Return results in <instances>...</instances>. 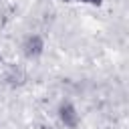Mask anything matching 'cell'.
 Instances as JSON below:
<instances>
[{"label": "cell", "instance_id": "1", "mask_svg": "<svg viewBox=\"0 0 129 129\" xmlns=\"http://www.w3.org/2000/svg\"><path fill=\"white\" fill-rule=\"evenodd\" d=\"M44 46H46L44 44V38L40 34H36V32H28L22 38V42H20V50H22L24 58H28V60L40 58L44 54Z\"/></svg>", "mask_w": 129, "mask_h": 129}, {"label": "cell", "instance_id": "2", "mask_svg": "<svg viewBox=\"0 0 129 129\" xmlns=\"http://www.w3.org/2000/svg\"><path fill=\"white\" fill-rule=\"evenodd\" d=\"M56 117L62 123V127H67V129H79V125H81V115H79L77 107L71 101H60L58 103Z\"/></svg>", "mask_w": 129, "mask_h": 129}, {"label": "cell", "instance_id": "3", "mask_svg": "<svg viewBox=\"0 0 129 129\" xmlns=\"http://www.w3.org/2000/svg\"><path fill=\"white\" fill-rule=\"evenodd\" d=\"M6 83L8 85H12V87H20V85H24L26 83V75H24V71L22 69H18V67H10L8 71H6Z\"/></svg>", "mask_w": 129, "mask_h": 129}, {"label": "cell", "instance_id": "4", "mask_svg": "<svg viewBox=\"0 0 129 129\" xmlns=\"http://www.w3.org/2000/svg\"><path fill=\"white\" fill-rule=\"evenodd\" d=\"M69 2H91V4H99L101 0H69Z\"/></svg>", "mask_w": 129, "mask_h": 129}]
</instances>
